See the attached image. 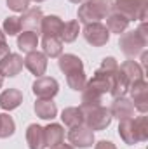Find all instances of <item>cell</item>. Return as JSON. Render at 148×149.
I'll return each instance as SVG.
<instances>
[{
	"label": "cell",
	"mask_w": 148,
	"mask_h": 149,
	"mask_svg": "<svg viewBox=\"0 0 148 149\" xmlns=\"http://www.w3.org/2000/svg\"><path fill=\"white\" fill-rule=\"evenodd\" d=\"M113 10V0H85L78 7L77 17L80 23H99Z\"/></svg>",
	"instance_id": "6da1fadb"
},
{
	"label": "cell",
	"mask_w": 148,
	"mask_h": 149,
	"mask_svg": "<svg viewBox=\"0 0 148 149\" xmlns=\"http://www.w3.org/2000/svg\"><path fill=\"white\" fill-rule=\"evenodd\" d=\"M148 43V35H147V23L141 21L140 28L138 30H132V31H127L120 37V50L127 56V57H136L140 56L145 47Z\"/></svg>",
	"instance_id": "7a4b0ae2"
},
{
	"label": "cell",
	"mask_w": 148,
	"mask_h": 149,
	"mask_svg": "<svg viewBox=\"0 0 148 149\" xmlns=\"http://www.w3.org/2000/svg\"><path fill=\"white\" fill-rule=\"evenodd\" d=\"M80 111L84 113V123H85V127H89L92 132L94 130H105V128H108L111 120H113L110 109H106L103 104L91 106V108H80Z\"/></svg>",
	"instance_id": "3957f363"
},
{
	"label": "cell",
	"mask_w": 148,
	"mask_h": 149,
	"mask_svg": "<svg viewBox=\"0 0 148 149\" xmlns=\"http://www.w3.org/2000/svg\"><path fill=\"white\" fill-rule=\"evenodd\" d=\"M148 0H115L113 9L124 14L129 21H145L147 19Z\"/></svg>",
	"instance_id": "277c9868"
},
{
	"label": "cell",
	"mask_w": 148,
	"mask_h": 149,
	"mask_svg": "<svg viewBox=\"0 0 148 149\" xmlns=\"http://www.w3.org/2000/svg\"><path fill=\"white\" fill-rule=\"evenodd\" d=\"M84 38L92 47H103L110 40V31L103 23H89L84 26Z\"/></svg>",
	"instance_id": "5b68a950"
},
{
	"label": "cell",
	"mask_w": 148,
	"mask_h": 149,
	"mask_svg": "<svg viewBox=\"0 0 148 149\" xmlns=\"http://www.w3.org/2000/svg\"><path fill=\"white\" fill-rule=\"evenodd\" d=\"M129 92H131V101L134 104V109L145 114L148 111V83L145 81V78L134 81L129 87Z\"/></svg>",
	"instance_id": "8992f818"
},
{
	"label": "cell",
	"mask_w": 148,
	"mask_h": 149,
	"mask_svg": "<svg viewBox=\"0 0 148 149\" xmlns=\"http://www.w3.org/2000/svg\"><path fill=\"white\" fill-rule=\"evenodd\" d=\"M68 141L73 148L87 149L94 144V132L85 125H78L68 132Z\"/></svg>",
	"instance_id": "52a82bcc"
},
{
	"label": "cell",
	"mask_w": 148,
	"mask_h": 149,
	"mask_svg": "<svg viewBox=\"0 0 148 149\" xmlns=\"http://www.w3.org/2000/svg\"><path fill=\"white\" fill-rule=\"evenodd\" d=\"M32 90L38 99H52L59 92V83L56 81V78L38 76L33 83V87H32Z\"/></svg>",
	"instance_id": "ba28073f"
},
{
	"label": "cell",
	"mask_w": 148,
	"mask_h": 149,
	"mask_svg": "<svg viewBox=\"0 0 148 149\" xmlns=\"http://www.w3.org/2000/svg\"><path fill=\"white\" fill-rule=\"evenodd\" d=\"M23 64L26 66V70L35 76H42L47 70V56L44 52H38V50H33V52H28L26 57L23 59Z\"/></svg>",
	"instance_id": "9c48e42d"
},
{
	"label": "cell",
	"mask_w": 148,
	"mask_h": 149,
	"mask_svg": "<svg viewBox=\"0 0 148 149\" xmlns=\"http://www.w3.org/2000/svg\"><path fill=\"white\" fill-rule=\"evenodd\" d=\"M134 104L131 99H127L125 95L124 97H117L113 101L110 108V113H111V118H117L118 121L120 120H127V118H132L134 116Z\"/></svg>",
	"instance_id": "30bf717a"
},
{
	"label": "cell",
	"mask_w": 148,
	"mask_h": 149,
	"mask_svg": "<svg viewBox=\"0 0 148 149\" xmlns=\"http://www.w3.org/2000/svg\"><path fill=\"white\" fill-rule=\"evenodd\" d=\"M23 70V57L19 54L9 52L0 59V74L2 76H16Z\"/></svg>",
	"instance_id": "8fae6325"
},
{
	"label": "cell",
	"mask_w": 148,
	"mask_h": 149,
	"mask_svg": "<svg viewBox=\"0 0 148 149\" xmlns=\"http://www.w3.org/2000/svg\"><path fill=\"white\" fill-rule=\"evenodd\" d=\"M21 19V28L25 31H33V33H38L40 31V24H42V19H44V14L38 7H33V9H26L25 14L19 17Z\"/></svg>",
	"instance_id": "7c38bea8"
},
{
	"label": "cell",
	"mask_w": 148,
	"mask_h": 149,
	"mask_svg": "<svg viewBox=\"0 0 148 149\" xmlns=\"http://www.w3.org/2000/svg\"><path fill=\"white\" fill-rule=\"evenodd\" d=\"M44 141H45V148L49 149L63 144V141H65L63 127L58 123H49L47 127H44Z\"/></svg>",
	"instance_id": "4fadbf2b"
},
{
	"label": "cell",
	"mask_w": 148,
	"mask_h": 149,
	"mask_svg": "<svg viewBox=\"0 0 148 149\" xmlns=\"http://www.w3.org/2000/svg\"><path fill=\"white\" fill-rule=\"evenodd\" d=\"M23 102V92L18 88H7L0 94V108L5 111H12L19 108Z\"/></svg>",
	"instance_id": "5bb4252c"
},
{
	"label": "cell",
	"mask_w": 148,
	"mask_h": 149,
	"mask_svg": "<svg viewBox=\"0 0 148 149\" xmlns=\"http://www.w3.org/2000/svg\"><path fill=\"white\" fill-rule=\"evenodd\" d=\"M115 74V73H113ZM113 74H108V73H103L101 70H96V73L92 74V78L85 83L89 88L96 90L98 94L105 95L106 92H110V83H111V76Z\"/></svg>",
	"instance_id": "9a60e30c"
},
{
	"label": "cell",
	"mask_w": 148,
	"mask_h": 149,
	"mask_svg": "<svg viewBox=\"0 0 148 149\" xmlns=\"http://www.w3.org/2000/svg\"><path fill=\"white\" fill-rule=\"evenodd\" d=\"M129 87H131V81L127 80V76L122 73L120 70H117L115 74L111 76V83H110V94L113 99L117 97H124L127 92H129Z\"/></svg>",
	"instance_id": "2e32d148"
},
{
	"label": "cell",
	"mask_w": 148,
	"mask_h": 149,
	"mask_svg": "<svg viewBox=\"0 0 148 149\" xmlns=\"http://www.w3.org/2000/svg\"><path fill=\"white\" fill-rule=\"evenodd\" d=\"M63 21L58 16H44L42 24H40V31L44 37H59L61 30H63Z\"/></svg>",
	"instance_id": "e0dca14e"
},
{
	"label": "cell",
	"mask_w": 148,
	"mask_h": 149,
	"mask_svg": "<svg viewBox=\"0 0 148 149\" xmlns=\"http://www.w3.org/2000/svg\"><path fill=\"white\" fill-rule=\"evenodd\" d=\"M26 142L30 149H45V141H44V127L37 123L28 125L26 128Z\"/></svg>",
	"instance_id": "ac0fdd59"
},
{
	"label": "cell",
	"mask_w": 148,
	"mask_h": 149,
	"mask_svg": "<svg viewBox=\"0 0 148 149\" xmlns=\"http://www.w3.org/2000/svg\"><path fill=\"white\" fill-rule=\"evenodd\" d=\"M129 19L124 16V14H120V12H117L115 9L111 10L110 14L106 16V28H108V31L110 33H124L125 30H127V26H129Z\"/></svg>",
	"instance_id": "d6986e66"
},
{
	"label": "cell",
	"mask_w": 148,
	"mask_h": 149,
	"mask_svg": "<svg viewBox=\"0 0 148 149\" xmlns=\"http://www.w3.org/2000/svg\"><path fill=\"white\" fill-rule=\"evenodd\" d=\"M58 66H59V70L65 74H70V73H73V71L84 70L82 59L78 56H75V54H61L59 61H58Z\"/></svg>",
	"instance_id": "ffe728a7"
},
{
	"label": "cell",
	"mask_w": 148,
	"mask_h": 149,
	"mask_svg": "<svg viewBox=\"0 0 148 149\" xmlns=\"http://www.w3.org/2000/svg\"><path fill=\"white\" fill-rule=\"evenodd\" d=\"M35 113H37L38 118H42V120H54L56 114H58L56 102H52V99H37Z\"/></svg>",
	"instance_id": "44dd1931"
},
{
	"label": "cell",
	"mask_w": 148,
	"mask_h": 149,
	"mask_svg": "<svg viewBox=\"0 0 148 149\" xmlns=\"http://www.w3.org/2000/svg\"><path fill=\"white\" fill-rule=\"evenodd\" d=\"M118 70L127 76V80L131 81V85H132L134 81H138V80H143V78H145L143 66H141L140 63H136V61H125V63H122V64L118 66Z\"/></svg>",
	"instance_id": "7402d4cb"
},
{
	"label": "cell",
	"mask_w": 148,
	"mask_h": 149,
	"mask_svg": "<svg viewBox=\"0 0 148 149\" xmlns=\"http://www.w3.org/2000/svg\"><path fill=\"white\" fill-rule=\"evenodd\" d=\"M42 50L47 57H59L63 54V42L59 37H42Z\"/></svg>",
	"instance_id": "603a6c76"
},
{
	"label": "cell",
	"mask_w": 148,
	"mask_h": 149,
	"mask_svg": "<svg viewBox=\"0 0 148 149\" xmlns=\"http://www.w3.org/2000/svg\"><path fill=\"white\" fill-rule=\"evenodd\" d=\"M118 135L120 139L132 146V144H138V137H136V132H134V125H132V118H127V120H120L118 121Z\"/></svg>",
	"instance_id": "cb8c5ba5"
},
{
	"label": "cell",
	"mask_w": 148,
	"mask_h": 149,
	"mask_svg": "<svg viewBox=\"0 0 148 149\" xmlns=\"http://www.w3.org/2000/svg\"><path fill=\"white\" fill-rule=\"evenodd\" d=\"M37 45H38V35L33 33V31H23L19 33L18 37V49L23 50V52H33L37 50Z\"/></svg>",
	"instance_id": "d4e9b609"
},
{
	"label": "cell",
	"mask_w": 148,
	"mask_h": 149,
	"mask_svg": "<svg viewBox=\"0 0 148 149\" xmlns=\"http://www.w3.org/2000/svg\"><path fill=\"white\" fill-rule=\"evenodd\" d=\"M61 120L66 127L73 128L78 125H84V113L80 111V108H66L61 113Z\"/></svg>",
	"instance_id": "484cf974"
},
{
	"label": "cell",
	"mask_w": 148,
	"mask_h": 149,
	"mask_svg": "<svg viewBox=\"0 0 148 149\" xmlns=\"http://www.w3.org/2000/svg\"><path fill=\"white\" fill-rule=\"evenodd\" d=\"M78 33H80V24H78V21H68V23L63 24V30H61L59 38H61V42L70 43V42H75V40H77Z\"/></svg>",
	"instance_id": "4316f807"
},
{
	"label": "cell",
	"mask_w": 148,
	"mask_h": 149,
	"mask_svg": "<svg viewBox=\"0 0 148 149\" xmlns=\"http://www.w3.org/2000/svg\"><path fill=\"white\" fill-rule=\"evenodd\" d=\"M21 19L18 17V16H9V17H5V21H4V24H2V31L5 33V35H9V37H16V35H19L21 33Z\"/></svg>",
	"instance_id": "83f0119b"
},
{
	"label": "cell",
	"mask_w": 148,
	"mask_h": 149,
	"mask_svg": "<svg viewBox=\"0 0 148 149\" xmlns=\"http://www.w3.org/2000/svg\"><path fill=\"white\" fill-rule=\"evenodd\" d=\"M66 83H68L70 88H73V90H77V92H78V90L82 92V88H84L85 83H87V76H85V73H84V70L66 74Z\"/></svg>",
	"instance_id": "f1b7e54d"
},
{
	"label": "cell",
	"mask_w": 148,
	"mask_h": 149,
	"mask_svg": "<svg viewBox=\"0 0 148 149\" xmlns=\"http://www.w3.org/2000/svg\"><path fill=\"white\" fill-rule=\"evenodd\" d=\"M14 132H16V123H14V120H12L9 114L0 113V139H7V137H11Z\"/></svg>",
	"instance_id": "f546056e"
},
{
	"label": "cell",
	"mask_w": 148,
	"mask_h": 149,
	"mask_svg": "<svg viewBox=\"0 0 148 149\" xmlns=\"http://www.w3.org/2000/svg\"><path fill=\"white\" fill-rule=\"evenodd\" d=\"M132 125H134V132H136L138 142H145L148 139V118L145 114L138 116L136 120H132Z\"/></svg>",
	"instance_id": "4dcf8cb0"
},
{
	"label": "cell",
	"mask_w": 148,
	"mask_h": 149,
	"mask_svg": "<svg viewBox=\"0 0 148 149\" xmlns=\"http://www.w3.org/2000/svg\"><path fill=\"white\" fill-rule=\"evenodd\" d=\"M98 70H101L103 73L113 74L117 70H118V63L115 61V57H105V59H103V63H101V66H99Z\"/></svg>",
	"instance_id": "1f68e13d"
},
{
	"label": "cell",
	"mask_w": 148,
	"mask_h": 149,
	"mask_svg": "<svg viewBox=\"0 0 148 149\" xmlns=\"http://www.w3.org/2000/svg\"><path fill=\"white\" fill-rule=\"evenodd\" d=\"M30 5V0H7V7L14 12H25Z\"/></svg>",
	"instance_id": "d6a6232c"
},
{
	"label": "cell",
	"mask_w": 148,
	"mask_h": 149,
	"mask_svg": "<svg viewBox=\"0 0 148 149\" xmlns=\"http://www.w3.org/2000/svg\"><path fill=\"white\" fill-rule=\"evenodd\" d=\"M94 149H117V148H115V144L110 142V141H99Z\"/></svg>",
	"instance_id": "836d02e7"
},
{
	"label": "cell",
	"mask_w": 148,
	"mask_h": 149,
	"mask_svg": "<svg viewBox=\"0 0 148 149\" xmlns=\"http://www.w3.org/2000/svg\"><path fill=\"white\" fill-rule=\"evenodd\" d=\"M7 54H9V45H7L5 40H0V59L4 56H7Z\"/></svg>",
	"instance_id": "e575fe53"
},
{
	"label": "cell",
	"mask_w": 148,
	"mask_h": 149,
	"mask_svg": "<svg viewBox=\"0 0 148 149\" xmlns=\"http://www.w3.org/2000/svg\"><path fill=\"white\" fill-rule=\"evenodd\" d=\"M52 149H75L72 144H59V146H56V148H52Z\"/></svg>",
	"instance_id": "d590c367"
},
{
	"label": "cell",
	"mask_w": 148,
	"mask_h": 149,
	"mask_svg": "<svg viewBox=\"0 0 148 149\" xmlns=\"http://www.w3.org/2000/svg\"><path fill=\"white\" fill-rule=\"evenodd\" d=\"M70 2H73V3H82V2H85V0H70Z\"/></svg>",
	"instance_id": "8d00e7d4"
},
{
	"label": "cell",
	"mask_w": 148,
	"mask_h": 149,
	"mask_svg": "<svg viewBox=\"0 0 148 149\" xmlns=\"http://www.w3.org/2000/svg\"><path fill=\"white\" fill-rule=\"evenodd\" d=\"M2 85H4V76L0 74V88H2Z\"/></svg>",
	"instance_id": "74e56055"
},
{
	"label": "cell",
	"mask_w": 148,
	"mask_h": 149,
	"mask_svg": "<svg viewBox=\"0 0 148 149\" xmlns=\"http://www.w3.org/2000/svg\"><path fill=\"white\" fill-rule=\"evenodd\" d=\"M33 2H44V0H33Z\"/></svg>",
	"instance_id": "f35d334b"
}]
</instances>
